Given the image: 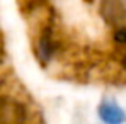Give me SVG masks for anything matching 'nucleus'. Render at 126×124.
I'll return each instance as SVG.
<instances>
[{
	"label": "nucleus",
	"instance_id": "7ed1b4c3",
	"mask_svg": "<svg viewBox=\"0 0 126 124\" xmlns=\"http://www.w3.org/2000/svg\"><path fill=\"white\" fill-rule=\"evenodd\" d=\"M99 117L106 124H125L126 123V112L112 100H104L97 109Z\"/></svg>",
	"mask_w": 126,
	"mask_h": 124
},
{
	"label": "nucleus",
	"instance_id": "39448f33",
	"mask_svg": "<svg viewBox=\"0 0 126 124\" xmlns=\"http://www.w3.org/2000/svg\"><path fill=\"white\" fill-rule=\"evenodd\" d=\"M114 41L118 44H125L126 42V26H119L114 31Z\"/></svg>",
	"mask_w": 126,
	"mask_h": 124
},
{
	"label": "nucleus",
	"instance_id": "f03ea898",
	"mask_svg": "<svg viewBox=\"0 0 126 124\" xmlns=\"http://www.w3.org/2000/svg\"><path fill=\"white\" fill-rule=\"evenodd\" d=\"M24 121V109L14 100H0V124H21Z\"/></svg>",
	"mask_w": 126,
	"mask_h": 124
},
{
	"label": "nucleus",
	"instance_id": "20e7f679",
	"mask_svg": "<svg viewBox=\"0 0 126 124\" xmlns=\"http://www.w3.org/2000/svg\"><path fill=\"white\" fill-rule=\"evenodd\" d=\"M55 51H56L55 41H53L51 34L46 31L41 38H39V44H38V53H39V58H41V60H44V61H48V60L53 56V53H55Z\"/></svg>",
	"mask_w": 126,
	"mask_h": 124
},
{
	"label": "nucleus",
	"instance_id": "f257e3e1",
	"mask_svg": "<svg viewBox=\"0 0 126 124\" xmlns=\"http://www.w3.org/2000/svg\"><path fill=\"white\" fill-rule=\"evenodd\" d=\"M99 14L109 26L119 27L126 22V0H101Z\"/></svg>",
	"mask_w": 126,
	"mask_h": 124
}]
</instances>
